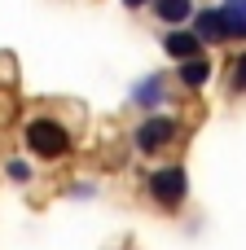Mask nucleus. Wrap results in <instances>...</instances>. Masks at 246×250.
I'll use <instances>...</instances> for the list:
<instances>
[{"instance_id":"423d86ee","label":"nucleus","mask_w":246,"mask_h":250,"mask_svg":"<svg viewBox=\"0 0 246 250\" xmlns=\"http://www.w3.org/2000/svg\"><path fill=\"white\" fill-rule=\"evenodd\" d=\"M224 22H229V40H246V0H224Z\"/></svg>"},{"instance_id":"39448f33","label":"nucleus","mask_w":246,"mask_h":250,"mask_svg":"<svg viewBox=\"0 0 246 250\" xmlns=\"http://www.w3.org/2000/svg\"><path fill=\"white\" fill-rule=\"evenodd\" d=\"M163 48L176 57V62H189V57H198V48H202V40L194 35V31H172L167 40H163Z\"/></svg>"},{"instance_id":"f257e3e1","label":"nucleus","mask_w":246,"mask_h":250,"mask_svg":"<svg viewBox=\"0 0 246 250\" xmlns=\"http://www.w3.org/2000/svg\"><path fill=\"white\" fill-rule=\"evenodd\" d=\"M26 149L40 154V158H62L70 149V136H66V127L57 119H35L26 127Z\"/></svg>"},{"instance_id":"7ed1b4c3","label":"nucleus","mask_w":246,"mask_h":250,"mask_svg":"<svg viewBox=\"0 0 246 250\" xmlns=\"http://www.w3.org/2000/svg\"><path fill=\"white\" fill-rule=\"evenodd\" d=\"M172 136H176V119L154 114V119H145V123L136 127V149H141V154H154V149H163Z\"/></svg>"},{"instance_id":"9b49d317","label":"nucleus","mask_w":246,"mask_h":250,"mask_svg":"<svg viewBox=\"0 0 246 250\" xmlns=\"http://www.w3.org/2000/svg\"><path fill=\"white\" fill-rule=\"evenodd\" d=\"M9 180H18V185L31 180V167H26V163H9Z\"/></svg>"},{"instance_id":"9d476101","label":"nucleus","mask_w":246,"mask_h":250,"mask_svg":"<svg viewBox=\"0 0 246 250\" xmlns=\"http://www.w3.org/2000/svg\"><path fill=\"white\" fill-rule=\"evenodd\" d=\"M233 88H238V92H246V53L238 57V66H233Z\"/></svg>"},{"instance_id":"1a4fd4ad","label":"nucleus","mask_w":246,"mask_h":250,"mask_svg":"<svg viewBox=\"0 0 246 250\" xmlns=\"http://www.w3.org/2000/svg\"><path fill=\"white\" fill-rule=\"evenodd\" d=\"M136 101L141 105H158L163 101V83L158 79H145V88H136Z\"/></svg>"},{"instance_id":"6e6552de","label":"nucleus","mask_w":246,"mask_h":250,"mask_svg":"<svg viewBox=\"0 0 246 250\" xmlns=\"http://www.w3.org/2000/svg\"><path fill=\"white\" fill-rule=\"evenodd\" d=\"M154 9H158V18H163V22H172V26H176V22H185V18L194 13V4H189V0H158Z\"/></svg>"},{"instance_id":"f8f14e48","label":"nucleus","mask_w":246,"mask_h":250,"mask_svg":"<svg viewBox=\"0 0 246 250\" xmlns=\"http://www.w3.org/2000/svg\"><path fill=\"white\" fill-rule=\"evenodd\" d=\"M123 4H128V9H141V4H150V0H123Z\"/></svg>"},{"instance_id":"20e7f679","label":"nucleus","mask_w":246,"mask_h":250,"mask_svg":"<svg viewBox=\"0 0 246 250\" xmlns=\"http://www.w3.org/2000/svg\"><path fill=\"white\" fill-rule=\"evenodd\" d=\"M194 35L198 40H229V22H224V9H207V13H198V22H194Z\"/></svg>"},{"instance_id":"0eeeda50","label":"nucleus","mask_w":246,"mask_h":250,"mask_svg":"<svg viewBox=\"0 0 246 250\" xmlns=\"http://www.w3.org/2000/svg\"><path fill=\"white\" fill-rule=\"evenodd\" d=\"M211 79V66L202 62V57H189L185 66H180V83H189V88H202Z\"/></svg>"},{"instance_id":"f03ea898","label":"nucleus","mask_w":246,"mask_h":250,"mask_svg":"<svg viewBox=\"0 0 246 250\" xmlns=\"http://www.w3.org/2000/svg\"><path fill=\"white\" fill-rule=\"evenodd\" d=\"M185 189H189L185 167H163V171L150 176V198H154L158 207H167V211H176V207L185 202Z\"/></svg>"}]
</instances>
